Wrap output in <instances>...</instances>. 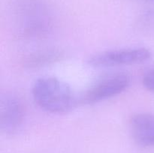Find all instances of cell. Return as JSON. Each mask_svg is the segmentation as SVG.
I'll use <instances>...</instances> for the list:
<instances>
[{"label":"cell","mask_w":154,"mask_h":153,"mask_svg":"<svg viewBox=\"0 0 154 153\" xmlns=\"http://www.w3.org/2000/svg\"><path fill=\"white\" fill-rule=\"evenodd\" d=\"M33 99L42 110L51 113H66L76 106L78 100L66 82L53 76L38 79L32 89Z\"/></svg>","instance_id":"cell-1"},{"label":"cell","mask_w":154,"mask_h":153,"mask_svg":"<svg viewBox=\"0 0 154 153\" xmlns=\"http://www.w3.org/2000/svg\"><path fill=\"white\" fill-rule=\"evenodd\" d=\"M130 76L126 73H115L102 76L93 82L84 92L81 101L94 104L123 93L130 84Z\"/></svg>","instance_id":"cell-2"},{"label":"cell","mask_w":154,"mask_h":153,"mask_svg":"<svg viewBox=\"0 0 154 153\" xmlns=\"http://www.w3.org/2000/svg\"><path fill=\"white\" fill-rule=\"evenodd\" d=\"M151 58V52L145 47L124 48L105 51L89 58L88 64L93 67H113L141 64Z\"/></svg>","instance_id":"cell-3"},{"label":"cell","mask_w":154,"mask_h":153,"mask_svg":"<svg viewBox=\"0 0 154 153\" xmlns=\"http://www.w3.org/2000/svg\"><path fill=\"white\" fill-rule=\"evenodd\" d=\"M25 110L19 98L11 93H5L0 98V129L6 134L17 133L22 127Z\"/></svg>","instance_id":"cell-4"},{"label":"cell","mask_w":154,"mask_h":153,"mask_svg":"<svg viewBox=\"0 0 154 153\" xmlns=\"http://www.w3.org/2000/svg\"><path fill=\"white\" fill-rule=\"evenodd\" d=\"M134 140L143 147H154V114L143 112L134 115L129 122Z\"/></svg>","instance_id":"cell-5"},{"label":"cell","mask_w":154,"mask_h":153,"mask_svg":"<svg viewBox=\"0 0 154 153\" xmlns=\"http://www.w3.org/2000/svg\"><path fill=\"white\" fill-rule=\"evenodd\" d=\"M143 86L148 91L154 92V68L146 72L142 78Z\"/></svg>","instance_id":"cell-6"},{"label":"cell","mask_w":154,"mask_h":153,"mask_svg":"<svg viewBox=\"0 0 154 153\" xmlns=\"http://www.w3.org/2000/svg\"><path fill=\"white\" fill-rule=\"evenodd\" d=\"M143 1H147V2H154V0H143Z\"/></svg>","instance_id":"cell-7"}]
</instances>
